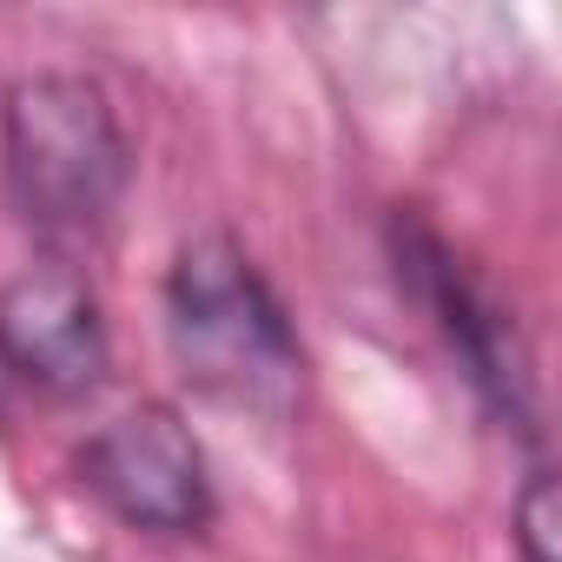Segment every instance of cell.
Masks as SVG:
<instances>
[{
    "label": "cell",
    "mask_w": 562,
    "mask_h": 562,
    "mask_svg": "<svg viewBox=\"0 0 562 562\" xmlns=\"http://www.w3.org/2000/svg\"><path fill=\"white\" fill-rule=\"evenodd\" d=\"M0 371L54 404L93 397L106 384L113 338L80 265L41 258L0 285Z\"/></svg>",
    "instance_id": "5"
},
{
    "label": "cell",
    "mask_w": 562,
    "mask_h": 562,
    "mask_svg": "<svg viewBox=\"0 0 562 562\" xmlns=\"http://www.w3.org/2000/svg\"><path fill=\"white\" fill-rule=\"evenodd\" d=\"M0 179L34 238H100L133 186V146L106 87L74 67L14 74L0 87Z\"/></svg>",
    "instance_id": "2"
},
{
    "label": "cell",
    "mask_w": 562,
    "mask_h": 562,
    "mask_svg": "<svg viewBox=\"0 0 562 562\" xmlns=\"http://www.w3.org/2000/svg\"><path fill=\"white\" fill-rule=\"evenodd\" d=\"M391 265H397V285L430 312V325L443 331L450 358L463 364V378L476 384V397L536 437V384H529V351L516 338V318L476 285V271L463 265V251L417 212V205H397L391 225Z\"/></svg>",
    "instance_id": "3"
},
{
    "label": "cell",
    "mask_w": 562,
    "mask_h": 562,
    "mask_svg": "<svg viewBox=\"0 0 562 562\" xmlns=\"http://www.w3.org/2000/svg\"><path fill=\"white\" fill-rule=\"evenodd\" d=\"M516 529V555L522 562H555V476L536 463L529 470V483H522V496H516V516H509Z\"/></svg>",
    "instance_id": "6"
},
{
    "label": "cell",
    "mask_w": 562,
    "mask_h": 562,
    "mask_svg": "<svg viewBox=\"0 0 562 562\" xmlns=\"http://www.w3.org/2000/svg\"><path fill=\"white\" fill-rule=\"evenodd\" d=\"M166 345L179 378L232 411L285 424L305 404V345L285 299L232 232H199L166 265Z\"/></svg>",
    "instance_id": "1"
},
{
    "label": "cell",
    "mask_w": 562,
    "mask_h": 562,
    "mask_svg": "<svg viewBox=\"0 0 562 562\" xmlns=\"http://www.w3.org/2000/svg\"><path fill=\"white\" fill-rule=\"evenodd\" d=\"M87 496L139 536H199L212 522V476L192 424L172 404H133L74 457Z\"/></svg>",
    "instance_id": "4"
}]
</instances>
